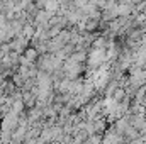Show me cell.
I'll return each mask as SVG.
<instances>
[{"label": "cell", "instance_id": "obj_1", "mask_svg": "<svg viewBox=\"0 0 146 144\" xmlns=\"http://www.w3.org/2000/svg\"><path fill=\"white\" fill-rule=\"evenodd\" d=\"M22 56H24L27 61H31V63H33V61L37 58V49H36V48H27V49H26V54H22Z\"/></svg>", "mask_w": 146, "mask_h": 144}]
</instances>
